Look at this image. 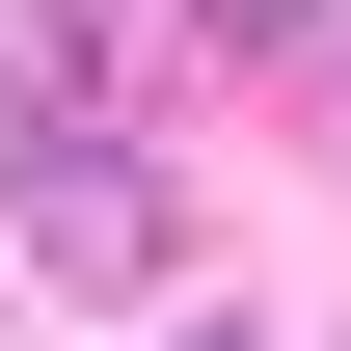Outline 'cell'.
<instances>
[{"instance_id": "1", "label": "cell", "mask_w": 351, "mask_h": 351, "mask_svg": "<svg viewBox=\"0 0 351 351\" xmlns=\"http://www.w3.org/2000/svg\"><path fill=\"white\" fill-rule=\"evenodd\" d=\"M0 243H27L54 298H162V162H135V135H27V162H0Z\"/></svg>"}, {"instance_id": "2", "label": "cell", "mask_w": 351, "mask_h": 351, "mask_svg": "<svg viewBox=\"0 0 351 351\" xmlns=\"http://www.w3.org/2000/svg\"><path fill=\"white\" fill-rule=\"evenodd\" d=\"M135 54H162V0H0V162L27 135H108Z\"/></svg>"}, {"instance_id": "3", "label": "cell", "mask_w": 351, "mask_h": 351, "mask_svg": "<svg viewBox=\"0 0 351 351\" xmlns=\"http://www.w3.org/2000/svg\"><path fill=\"white\" fill-rule=\"evenodd\" d=\"M189 54H351V0H189Z\"/></svg>"}, {"instance_id": "4", "label": "cell", "mask_w": 351, "mask_h": 351, "mask_svg": "<svg viewBox=\"0 0 351 351\" xmlns=\"http://www.w3.org/2000/svg\"><path fill=\"white\" fill-rule=\"evenodd\" d=\"M162 351H243V324H162Z\"/></svg>"}, {"instance_id": "5", "label": "cell", "mask_w": 351, "mask_h": 351, "mask_svg": "<svg viewBox=\"0 0 351 351\" xmlns=\"http://www.w3.org/2000/svg\"><path fill=\"white\" fill-rule=\"evenodd\" d=\"M324 108H351V54H324Z\"/></svg>"}]
</instances>
